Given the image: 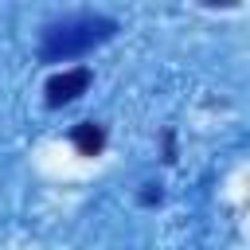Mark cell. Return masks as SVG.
<instances>
[{
  "label": "cell",
  "instance_id": "6da1fadb",
  "mask_svg": "<svg viewBox=\"0 0 250 250\" xmlns=\"http://www.w3.org/2000/svg\"><path fill=\"white\" fill-rule=\"evenodd\" d=\"M113 31H117V20H109V16H94V12L62 16V20H55V23L43 27V35H39V59L43 62L78 59V55L109 43Z\"/></svg>",
  "mask_w": 250,
  "mask_h": 250
},
{
  "label": "cell",
  "instance_id": "7a4b0ae2",
  "mask_svg": "<svg viewBox=\"0 0 250 250\" xmlns=\"http://www.w3.org/2000/svg\"><path fill=\"white\" fill-rule=\"evenodd\" d=\"M86 86H90V66H74V70L51 74L47 78V105H66L78 94H86Z\"/></svg>",
  "mask_w": 250,
  "mask_h": 250
},
{
  "label": "cell",
  "instance_id": "3957f363",
  "mask_svg": "<svg viewBox=\"0 0 250 250\" xmlns=\"http://www.w3.org/2000/svg\"><path fill=\"white\" fill-rule=\"evenodd\" d=\"M70 141H74V148H78L82 156H98V152L105 148V129L94 125V121H82V125H74Z\"/></svg>",
  "mask_w": 250,
  "mask_h": 250
},
{
  "label": "cell",
  "instance_id": "277c9868",
  "mask_svg": "<svg viewBox=\"0 0 250 250\" xmlns=\"http://www.w3.org/2000/svg\"><path fill=\"white\" fill-rule=\"evenodd\" d=\"M141 203H160V188H156V184H145V191H141Z\"/></svg>",
  "mask_w": 250,
  "mask_h": 250
}]
</instances>
